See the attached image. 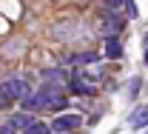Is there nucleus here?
Listing matches in <instances>:
<instances>
[{"mask_svg":"<svg viewBox=\"0 0 148 134\" xmlns=\"http://www.w3.org/2000/svg\"><path fill=\"white\" fill-rule=\"evenodd\" d=\"M23 134H49V126H46V123H37V120H32V126H29Z\"/></svg>","mask_w":148,"mask_h":134,"instance_id":"nucleus-8","label":"nucleus"},{"mask_svg":"<svg viewBox=\"0 0 148 134\" xmlns=\"http://www.w3.org/2000/svg\"><path fill=\"white\" fill-rule=\"evenodd\" d=\"M94 54H77V57H74V63H94Z\"/></svg>","mask_w":148,"mask_h":134,"instance_id":"nucleus-10","label":"nucleus"},{"mask_svg":"<svg viewBox=\"0 0 148 134\" xmlns=\"http://www.w3.org/2000/svg\"><path fill=\"white\" fill-rule=\"evenodd\" d=\"M106 57H111V60L123 57V46H120V40H117V37H108V40H106Z\"/></svg>","mask_w":148,"mask_h":134,"instance_id":"nucleus-6","label":"nucleus"},{"mask_svg":"<svg viewBox=\"0 0 148 134\" xmlns=\"http://www.w3.org/2000/svg\"><path fill=\"white\" fill-rule=\"evenodd\" d=\"M9 126H12L14 131H26V129L32 126V117L29 114H12L9 117Z\"/></svg>","mask_w":148,"mask_h":134,"instance_id":"nucleus-5","label":"nucleus"},{"mask_svg":"<svg viewBox=\"0 0 148 134\" xmlns=\"http://www.w3.org/2000/svg\"><path fill=\"white\" fill-rule=\"evenodd\" d=\"M0 106H3V100H0Z\"/></svg>","mask_w":148,"mask_h":134,"instance_id":"nucleus-13","label":"nucleus"},{"mask_svg":"<svg viewBox=\"0 0 148 134\" xmlns=\"http://www.w3.org/2000/svg\"><path fill=\"white\" fill-rule=\"evenodd\" d=\"M29 109H40V111H60L66 109V94H63V86H46L40 89L34 97L26 100Z\"/></svg>","mask_w":148,"mask_h":134,"instance_id":"nucleus-1","label":"nucleus"},{"mask_svg":"<svg viewBox=\"0 0 148 134\" xmlns=\"http://www.w3.org/2000/svg\"><path fill=\"white\" fill-rule=\"evenodd\" d=\"M145 123H148V106H140V109L131 114V126L140 129V126H145Z\"/></svg>","mask_w":148,"mask_h":134,"instance_id":"nucleus-7","label":"nucleus"},{"mask_svg":"<svg viewBox=\"0 0 148 134\" xmlns=\"http://www.w3.org/2000/svg\"><path fill=\"white\" fill-rule=\"evenodd\" d=\"M0 100L3 103H9V100H29V83L23 77H9L0 86Z\"/></svg>","mask_w":148,"mask_h":134,"instance_id":"nucleus-2","label":"nucleus"},{"mask_svg":"<svg viewBox=\"0 0 148 134\" xmlns=\"http://www.w3.org/2000/svg\"><path fill=\"white\" fill-rule=\"evenodd\" d=\"M120 29H123V20H120V14H106V20H103V32H106L108 37H114Z\"/></svg>","mask_w":148,"mask_h":134,"instance_id":"nucleus-4","label":"nucleus"},{"mask_svg":"<svg viewBox=\"0 0 148 134\" xmlns=\"http://www.w3.org/2000/svg\"><path fill=\"white\" fill-rule=\"evenodd\" d=\"M54 131H60V134H66V131H74V129H80L83 126V117L80 114H60V117H54Z\"/></svg>","mask_w":148,"mask_h":134,"instance_id":"nucleus-3","label":"nucleus"},{"mask_svg":"<svg viewBox=\"0 0 148 134\" xmlns=\"http://www.w3.org/2000/svg\"><path fill=\"white\" fill-rule=\"evenodd\" d=\"M0 134H14V129H12V126H9V123H6V126H3V129H0Z\"/></svg>","mask_w":148,"mask_h":134,"instance_id":"nucleus-11","label":"nucleus"},{"mask_svg":"<svg viewBox=\"0 0 148 134\" xmlns=\"http://www.w3.org/2000/svg\"><path fill=\"white\" fill-rule=\"evenodd\" d=\"M108 9H111V14H117L120 9H128V0H108Z\"/></svg>","mask_w":148,"mask_h":134,"instance_id":"nucleus-9","label":"nucleus"},{"mask_svg":"<svg viewBox=\"0 0 148 134\" xmlns=\"http://www.w3.org/2000/svg\"><path fill=\"white\" fill-rule=\"evenodd\" d=\"M145 63H148V49H145Z\"/></svg>","mask_w":148,"mask_h":134,"instance_id":"nucleus-12","label":"nucleus"}]
</instances>
